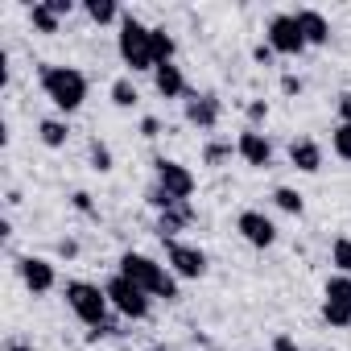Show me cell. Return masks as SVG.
<instances>
[{
    "label": "cell",
    "instance_id": "6da1fadb",
    "mask_svg": "<svg viewBox=\"0 0 351 351\" xmlns=\"http://www.w3.org/2000/svg\"><path fill=\"white\" fill-rule=\"evenodd\" d=\"M38 79H42V91H46V99L58 108V112H79L83 108V99H87V75L79 71V66H54V62H46L42 71H38Z\"/></svg>",
    "mask_w": 351,
    "mask_h": 351
},
{
    "label": "cell",
    "instance_id": "7a4b0ae2",
    "mask_svg": "<svg viewBox=\"0 0 351 351\" xmlns=\"http://www.w3.org/2000/svg\"><path fill=\"white\" fill-rule=\"evenodd\" d=\"M120 273L128 281H136L149 298H165V302H178V277H173L165 265H157L145 252H124L120 256Z\"/></svg>",
    "mask_w": 351,
    "mask_h": 351
},
{
    "label": "cell",
    "instance_id": "3957f363",
    "mask_svg": "<svg viewBox=\"0 0 351 351\" xmlns=\"http://www.w3.org/2000/svg\"><path fill=\"white\" fill-rule=\"evenodd\" d=\"M149 25L141 21V17H132V13H124L120 17V34H116V50H120V58H124V66L136 75V71H157L153 66V54H149Z\"/></svg>",
    "mask_w": 351,
    "mask_h": 351
},
{
    "label": "cell",
    "instance_id": "277c9868",
    "mask_svg": "<svg viewBox=\"0 0 351 351\" xmlns=\"http://www.w3.org/2000/svg\"><path fill=\"white\" fill-rule=\"evenodd\" d=\"M66 306L75 310V318L79 322H87V326H108L112 318H108V293L99 289V285H91V281H66Z\"/></svg>",
    "mask_w": 351,
    "mask_h": 351
},
{
    "label": "cell",
    "instance_id": "5b68a950",
    "mask_svg": "<svg viewBox=\"0 0 351 351\" xmlns=\"http://www.w3.org/2000/svg\"><path fill=\"white\" fill-rule=\"evenodd\" d=\"M104 293H108V302H112V310L116 314H124V318H132V322H141V318H149V306H153V298L136 285V281H128L124 273H116L108 285H104Z\"/></svg>",
    "mask_w": 351,
    "mask_h": 351
},
{
    "label": "cell",
    "instance_id": "8992f818",
    "mask_svg": "<svg viewBox=\"0 0 351 351\" xmlns=\"http://www.w3.org/2000/svg\"><path fill=\"white\" fill-rule=\"evenodd\" d=\"M322 318L335 326V330H347L351 326V277L335 273L322 289Z\"/></svg>",
    "mask_w": 351,
    "mask_h": 351
},
{
    "label": "cell",
    "instance_id": "52a82bcc",
    "mask_svg": "<svg viewBox=\"0 0 351 351\" xmlns=\"http://www.w3.org/2000/svg\"><path fill=\"white\" fill-rule=\"evenodd\" d=\"M165 244V261H169V273L182 277V281H199L207 277V252L195 248V244H182V240H161Z\"/></svg>",
    "mask_w": 351,
    "mask_h": 351
},
{
    "label": "cell",
    "instance_id": "ba28073f",
    "mask_svg": "<svg viewBox=\"0 0 351 351\" xmlns=\"http://www.w3.org/2000/svg\"><path fill=\"white\" fill-rule=\"evenodd\" d=\"M153 173H157V186L169 191L178 203H186L195 195V173L182 161H169V157H153Z\"/></svg>",
    "mask_w": 351,
    "mask_h": 351
},
{
    "label": "cell",
    "instance_id": "9c48e42d",
    "mask_svg": "<svg viewBox=\"0 0 351 351\" xmlns=\"http://www.w3.org/2000/svg\"><path fill=\"white\" fill-rule=\"evenodd\" d=\"M265 42H269L277 54H285V58H293V54L306 50V38H302L293 13H277V17L269 21V29H265Z\"/></svg>",
    "mask_w": 351,
    "mask_h": 351
},
{
    "label": "cell",
    "instance_id": "30bf717a",
    "mask_svg": "<svg viewBox=\"0 0 351 351\" xmlns=\"http://www.w3.org/2000/svg\"><path fill=\"white\" fill-rule=\"evenodd\" d=\"M236 232L252 244V248H273L277 244V223L265 215V211H256V207H248V211H240V219H236Z\"/></svg>",
    "mask_w": 351,
    "mask_h": 351
},
{
    "label": "cell",
    "instance_id": "8fae6325",
    "mask_svg": "<svg viewBox=\"0 0 351 351\" xmlns=\"http://www.w3.org/2000/svg\"><path fill=\"white\" fill-rule=\"evenodd\" d=\"M186 124H195L199 132H211V128H219V116H223V104H219V95H211V91H195V95H186Z\"/></svg>",
    "mask_w": 351,
    "mask_h": 351
},
{
    "label": "cell",
    "instance_id": "7c38bea8",
    "mask_svg": "<svg viewBox=\"0 0 351 351\" xmlns=\"http://www.w3.org/2000/svg\"><path fill=\"white\" fill-rule=\"evenodd\" d=\"M236 153L252 165V169H269L273 165V141L261 132V128H244L236 136Z\"/></svg>",
    "mask_w": 351,
    "mask_h": 351
},
{
    "label": "cell",
    "instance_id": "4fadbf2b",
    "mask_svg": "<svg viewBox=\"0 0 351 351\" xmlns=\"http://www.w3.org/2000/svg\"><path fill=\"white\" fill-rule=\"evenodd\" d=\"M17 273H21V281H25V289L29 293H50L54 285H58V273H54V265L50 261H42V256H21L17 261Z\"/></svg>",
    "mask_w": 351,
    "mask_h": 351
},
{
    "label": "cell",
    "instance_id": "5bb4252c",
    "mask_svg": "<svg viewBox=\"0 0 351 351\" xmlns=\"http://www.w3.org/2000/svg\"><path fill=\"white\" fill-rule=\"evenodd\" d=\"M293 21H298V29H302L306 46H326V42H330V21H326L318 9H298V13H293Z\"/></svg>",
    "mask_w": 351,
    "mask_h": 351
},
{
    "label": "cell",
    "instance_id": "9a60e30c",
    "mask_svg": "<svg viewBox=\"0 0 351 351\" xmlns=\"http://www.w3.org/2000/svg\"><path fill=\"white\" fill-rule=\"evenodd\" d=\"M153 87H157L161 99H182V95H186V75H182V66H178V62L157 66V71H153Z\"/></svg>",
    "mask_w": 351,
    "mask_h": 351
},
{
    "label": "cell",
    "instance_id": "2e32d148",
    "mask_svg": "<svg viewBox=\"0 0 351 351\" xmlns=\"http://www.w3.org/2000/svg\"><path fill=\"white\" fill-rule=\"evenodd\" d=\"M289 161H293L302 173H318V169H322V149H318V141H310V136L289 141Z\"/></svg>",
    "mask_w": 351,
    "mask_h": 351
},
{
    "label": "cell",
    "instance_id": "e0dca14e",
    "mask_svg": "<svg viewBox=\"0 0 351 351\" xmlns=\"http://www.w3.org/2000/svg\"><path fill=\"white\" fill-rule=\"evenodd\" d=\"M186 223H195V207H191V203H178V207H169V211L157 215V236H161V240H173Z\"/></svg>",
    "mask_w": 351,
    "mask_h": 351
},
{
    "label": "cell",
    "instance_id": "ac0fdd59",
    "mask_svg": "<svg viewBox=\"0 0 351 351\" xmlns=\"http://www.w3.org/2000/svg\"><path fill=\"white\" fill-rule=\"evenodd\" d=\"M38 141H42L46 149H62V145L71 141V124H66L62 116H46V120L38 124Z\"/></svg>",
    "mask_w": 351,
    "mask_h": 351
},
{
    "label": "cell",
    "instance_id": "d6986e66",
    "mask_svg": "<svg viewBox=\"0 0 351 351\" xmlns=\"http://www.w3.org/2000/svg\"><path fill=\"white\" fill-rule=\"evenodd\" d=\"M149 54H153V66H165V62H173V54H178V42H173V34L157 25V29L149 34Z\"/></svg>",
    "mask_w": 351,
    "mask_h": 351
},
{
    "label": "cell",
    "instance_id": "ffe728a7",
    "mask_svg": "<svg viewBox=\"0 0 351 351\" xmlns=\"http://www.w3.org/2000/svg\"><path fill=\"white\" fill-rule=\"evenodd\" d=\"M29 21H34V29H38V34H58V25H62V17L46 5V0H38V5L29 9Z\"/></svg>",
    "mask_w": 351,
    "mask_h": 351
},
{
    "label": "cell",
    "instance_id": "44dd1931",
    "mask_svg": "<svg viewBox=\"0 0 351 351\" xmlns=\"http://www.w3.org/2000/svg\"><path fill=\"white\" fill-rule=\"evenodd\" d=\"M83 9H87V17H91L95 25H112V21H120V17H124V13L116 9V0H87Z\"/></svg>",
    "mask_w": 351,
    "mask_h": 351
},
{
    "label": "cell",
    "instance_id": "7402d4cb",
    "mask_svg": "<svg viewBox=\"0 0 351 351\" xmlns=\"http://www.w3.org/2000/svg\"><path fill=\"white\" fill-rule=\"evenodd\" d=\"M136 83H132V75H120L116 83H112V104L116 108H136Z\"/></svg>",
    "mask_w": 351,
    "mask_h": 351
},
{
    "label": "cell",
    "instance_id": "603a6c76",
    "mask_svg": "<svg viewBox=\"0 0 351 351\" xmlns=\"http://www.w3.org/2000/svg\"><path fill=\"white\" fill-rule=\"evenodd\" d=\"M232 153H236V145L223 141V136H215V141L203 145V161H207V165H223V161H232Z\"/></svg>",
    "mask_w": 351,
    "mask_h": 351
},
{
    "label": "cell",
    "instance_id": "cb8c5ba5",
    "mask_svg": "<svg viewBox=\"0 0 351 351\" xmlns=\"http://www.w3.org/2000/svg\"><path fill=\"white\" fill-rule=\"evenodd\" d=\"M273 203H277L285 215H302V211H306V203H302V195H298L293 186H277V191H273Z\"/></svg>",
    "mask_w": 351,
    "mask_h": 351
},
{
    "label": "cell",
    "instance_id": "d4e9b609",
    "mask_svg": "<svg viewBox=\"0 0 351 351\" xmlns=\"http://www.w3.org/2000/svg\"><path fill=\"white\" fill-rule=\"evenodd\" d=\"M330 265H335L343 277H351V240H347V236H339V240L330 244Z\"/></svg>",
    "mask_w": 351,
    "mask_h": 351
},
{
    "label": "cell",
    "instance_id": "484cf974",
    "mask_svg": "<svg viewBox=\"0 0 351 351\" xmlns=\"http://www.w3.org/2000/svg\"><path fill=\"white\" fill-rule=\"evenodd\" d=\"M145 203H149V207H153V211H157V215H161V211H169V207H178V199H173V195H169V191H161V186H157V182H153V186H149V191H145Z\"/></svg>",
    "mask_w": 351,
    "mask_h": 351
},
{
    "label": "cell",
    "instance_id": "4316f807",
    "mask_svg": "<svg viewBox=\"0 0 351 351\" xmlns=\"http://www.w3.org/2000/svg\"><path fill=\"white\" fill-rule=\"evenodd\" d=\"M87 153H91V169H95V173H112V149H108L104 141H91Z\"/></svg>",
    "mask_w": 351,
    "mask_h": 351
},
{
    "label": "cell",
    "instance_id": "83f0119b",
    "mask_svg": "<svg viewBox=\"0 0 351 351\" xmlns=\"http://www.w3.org/2000/svg\"><path fill=\"white\" fill-rule=\"evenodd\" d=\"M330 149H335L343 161H351V124H335V132H330Z\"/></svg>",
    "mask_w": 351,
    "mask_h": 351
},
{
    "label": "cell",
    "instance_id": "f1b7e54d",
    "mask_svg": "<svg viewBox=\"0 0 351 351\" xmlns=\"http://www.w3.org/2000/svg\"><path fill=\"white\" fill-rule=\"evenodd\" d=\"M261 120H269V99H252V104H248V124L256 128Z\"/></svg>",
    "mask_w": 351,
    "mask_h": 351
},
{
    "label": "cell",
    "instance_id": "f546056e",
    "mask_svg": "<svg viewBox=\"0 0 351 351\" xmlns=\"http://www.w3.org/2000/svg\"><path fill=\"white\" fill-rule=\"evenodd\" d=\"M71 207H75L79 215H95V203H91L87 191H75V195H71Z\"/></svg>",
    "mask_w": 351,
    "mask_h": 351
},
{
    "label": "cell",
    "instance_id": "4dcf8cb0",
    "mask_svg": "<svg viewBox=\"0 0 351 351\" xmlns=\"http://www.w3.org/2000/svg\"><path fill=\"white\" fill-rule=\"evenodd\" d=\"M252 58H256L261 66H273V58H277V50H273L269 42H256V46H252Z\"/></svg>",
    "mask_w": 351,
    "mask_h": 351
},
{
    "label": "cell",
    "instance_id": "1f68e13d",
    "mask_svg": "<svg viewBox=\"0 0 351 351\" xmlns=\"http://www.w3.org/2000/svg\"><path fill=\"white\" fill-rule=\"evenodd\" d=\"M281 91H285V95H302V91H306V83H302L298 75H281Z\"/></svg>",
    "mask_w": 351,
    "mask_h": 351
},
{
    "label": "cell",
    "instance_id": "d6a6232c",
    "mask_svg": "<svg viewBox=\"0 0 351 351\" xmlns=\"http://www.w3.org/2000/svg\"><path fill=\"white\" fill-rule=\"evenodd\" d=\"M141 136H145V141L161 136V120H157V116H145V120H141Z\"/></svg>",
    "mask_w": 351,
    "mask_h": 351
},
{
    "label": "cell",
    "instance_id": "836d02e7",
    "mask_svg": "<svg viewBox=\"0 0 351 351\" xmlns=\"http://www.w3.org/2000/svg\"><path fill=\"white\" fill-rule=\"evenodd\" d=\"M335 108H339V124H351V91H343L335 99Z\"/></svg>",
    "mask_w": 351,
    "mask_h": 351
},
{
    "label": "cell",
    "instance_id": "e575fe53",
    "mask_svg": "<svg viewBox=\"0 0 351 351\" xmlns=\"http://www.w3.org/2000/svg\"><path fill=\"white\" fill-rule=\"evenodd\" d=\"M273 351H310V347H298L289 335H277V339H273Z\"/></svg>",
    "mask_w": 351,
    "mask_h": 351
},
{
    "label": "cell",
    "instance_id": "d590c367",
    "mask_svg": "<svg viewBox=\"0 0 351 351\" xmlns=\"http://www.w3.org/2000/svg\"><path fill=\"white\" fill-rule=\"evenodd\" d=\"M46 5H50L58 17H71V13H75V0H46Z\"/></svg>",
    "mask_w": 351,
    "mask_h": 351
},
{
    "label": "cell",
    "instance_id": "8d00e7d4",
    "mask_svg": "<svg viewBox=\"0 0 351 351\" xmlns=\"http://www.w3.org/2000/svg\"><path fill=\"white\" fill-rule=\"evenodd\" d=\"M58 256L75 261V256H79V244H75V240H58Z\"/></svg>",
    "mask_w": 351,
    "mask_h": 351
},
{
    "label": "cell",
    "instance_id": "74e56055",
    "mask_svg": "<svg viewBox=\"0 0 351 351\" xmlns=\"http://www.w3.org/2000/svg\"><path fill=\"white\" fill-rule=\"evenodd\" d=\"M5 351H34V343H29V339H9Z\"/></svg>",
    "mask_w": 351,
    "mask_h": 351
}]
</instances>
